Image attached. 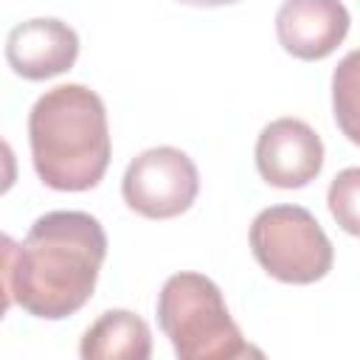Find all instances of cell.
<instances>
[{"mask_svg":"<svg viewBox=\"0 0 360 360\" xmlns=\"http://www.w3.org/2000/svg\"><path fill=\"white\" fill-rule=\"evenodd\" d=\"M354 87H357V51H352L340 68L335 70L332 79V104H335V121L340 124V129L346 132V138L352 143H357V101H354Z\"/></svg>","mask_w":360,"mask_h":360,"instance_id":"30bf717a","label":"cell"},{"mask_svg":"<svg viewBox=\"0 0 360 360\" xmlns=\"http://www.w3.org/2000/svg\"><path fill=\"white\" fill-rule=\"evenodd\" d=\"M158 323L180 360L262 357L231 318L219 287L202 273H174L158 295Z\"/></svg>","mask_w":360,"mask_h":360,"instance_id":"3957f363","label":"cell"},{"mask_svg":"<svg viewBox=\"0 0 360 360\" xmlns=\"http://www.w3.org/2000/svg\"><path fill=\"white\" fill-rule=\"evenodd\" d=\"M174 3L197 6V8H219V6H233V3H242V0H174Z\"/></svg>","mask_w":360,"mask_h":360,"instance_id":"5bb4252c","label":"cell"},{"mask_svg":"<svg viewBox=\"0 0 360 360\" xmlns=\"http://www.w3.org/2000/svg\"><path fill=\"white\" fill-rule=\"evenodd\" d=\"M79 34L56 17H34L14 25L6 37L8 68L28 82H42L73 68Z\"/></svg>","mask_w":360,"mask_h":360,"instance_id":"ba28073f","label":"cell"},{"mask_svg":"<svg viewBox=\"0 0 360 360\" xmlns=\"http://www.w3.org/2000/svg\"><path fill=\"white\" fill-rule=\"evenodd\" d=\"M17 242L8 233H0V321L8 312L14 295H11V273H14V262H17Z\"/></svg>","mask_w":360,"mask_h":360,"instance_id":"7c38bea8","label":"cell"},{"mask_svg":"<svg viewBox=\"0 0 360 360\" xmlns=\"http://www.w3.org/2000/svg\"><path fill=\"white\" fill-rule=\"evenodd\" d=\"M256 169L276 188H304L323 169V141L301 118H276L256 138Z\"/></svg>","mask_w":360,"mask_h":360,"instance_id":"8992f818","label":"cell"},{"mask_svg":"<svg viewBox=\"0 0 360 360\" xmlns=\"http://www.w3.org/2000/svg\"><path fill=\"white\" fill-rule=\"evenodd\" d=\"M121 194L127 208L146 219H174L194 205L200 174L183 149L152 146L129 160Z\"/></svg>","mask_w":360,"mask_h":360,"instance_id":"5b68a950","label":"cell"},{"mask_svg":"<svg viewBox=\"0 0 360 360\" xmlns=\"http://www.w3.org/2000/svg\"><path fill=\"white\" fill-rule=\"evenodd\" d=\"M357 188H360V169H343L332 186H329V211L338 219V225L357 236L360 225H357Z\"/></svg>","mask_w":360,"mask_h":360,"instance_id":"8fae6325","label":"cell"},{"mask_svg":"<svg viewBox=\"0 0 360 360\" xmlns=\"http://www.w3.org/2000/svg\"><path fill=\"white\" fill-rule=\"evenodd\" d=\"M250 253L281 284H315L335 262L321 222L301 205H270L250 222Z\"/></svg>","mask_w":360,"mask_h":360,"instance_id":"277c9868","label":"cell"},{"mask_svg":"<svg viewBox=\"0 0 360 360\" xmlns=\"http://www.w3.org/2000/svg\"><path fill=\"white\" fill-rule=\"evenodd\" d=\"M28 143L37 177L48 188H96L112 149L101 96L76 82L45 90L28 115Z\"/></svg>","mask_w":360,"mask_h":360,"instance_id":"7a4b0ae2","label":"cell"},{"mask_svg":"<svg viewBox=\"0 0 360 360\" xmlns=\"http://www.w3.org/2000/svg\"><path fill=\"white\" fill-rule=\"evenodd\" d=\"M352 25L340 0H284L276 11L278 45L304 62L326 59L346 39Z\"/></svg>","mask_w":360,"mask_h":360,"instance_id":"52a82bcc","label":"cell"},{"mask_svg":"<svg viewBox=\"0 0 360 360\" xmlns=\"http://www.w3.org/2000/svg\"><path fill=\"white\" fill-rule=\"evenodd\" d=\"M104 259L107 233L96 217L48 211L17 248L11 295L28 315L62 321L90 301Z\"/></svg>","mask_w":360,"mask_h":360,"instance_id":"6da1fadb","label":"cell"},{"mask_svg":"<svg viewBox=\"0 0 360 360\" xmlns=\"http://www.w3.org/2000/svg\"><path fill=\"white\" fill-rule=\"evenodd\" d=\"M17 183V158L6 138H0V197Z\"/></svg>","mask_w":360,"mask_h":360,"instance_id":"4fadbf2b","label":"cell"},{"mask_svg":"<svg viewBox=\"0 0 360 360\" xmlns=\"http://www.w3.org/2000/svg\"><path fill=\"white\" fill-rule=\"evenodd\" d=\"M79 354L84 360H146L152 354V332L141 315L107 309L84 329Z\"/></svg>","mask_w":360,"mask_h":360,"instance_id":"9c48e42d","label":"cell"}]
</instances>
